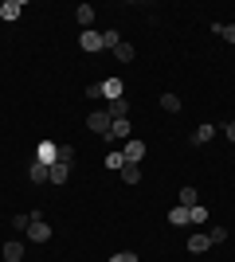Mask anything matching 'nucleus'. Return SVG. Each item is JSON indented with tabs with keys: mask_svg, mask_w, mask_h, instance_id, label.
Listing matches in <instances>:
<instances>
[{
	"mask_svg": "<svg viewBox=\"0 0 235 262\" xmlns=\"http://www.w3.org/2000/svg\"><path fill=\"white\" fill-rule=\"evenodd\" d=\"M28 239H32V243H47V239H51V227H47L44 211H32V227H28Z\"/></svg>",
	"mask_w": 235,
	"mask_h": 262,
	"instance_id": "1",
	"label": "nucleus"
},
{
	"mask_svg": "<svg viewBox=\"0 0 235 262\" xmlns=\"http://www.w3.org/2000/svg\"><path fill=\"white\" fill-rule=\"evenodd\" d=\"M110 125H114V118L106 114V110H94V114L87 118V129L98 133V137H106V133H110Z\"/></svg>",
	"mask_w": 235,
	"mask_h": 262,
	"instance_id": "2",
	"label": "nucleus"
},
{
	"mask_svg": "<svg viewBox=\"0 0 235 262\" xmlns=\"http://www.w3.org/2000/svg\"><path fill=\"white\" fill-rule=\"evenodd\" d=\"M122 157H125V164H137L141 157H145V141H125L122 145Z\"/></svg>",
	"mask_w": 235,
	"mask_h": 262,
	"instance_id": "3",
	"label": "nucleus"
},
{
	"mask_svg": "<svg viewBox=\"0 0 235 262\" xmlns=\"http://www.w3.org/2000/svg\"><path fill=\"white\" fill-rule=\"evenodd\" d=\"M102 98H110V102L125 98V86H122V78H106V82H102Z\"/></svg>",
	"mask_w": 235,
	"mask_h": 262,
	"instance_id": "4",
	"label": "nucleus"
},
{
	"mask_svg": "<svg viewBox=\"0 0 235 262\" xmlns=\"http://www.w3.org/2000/svg\"><path fill=\"white\" fill-rule=\"evenodd\" d=\"M78 47H82V51H102V32H94V28L82 32L78 35Z\"/></svg>",
	"mask_w": 235,
	"mask_h": 262,
	"instance_id": "5",
	"label": "nucleus"
},
{
	"mask_svg": "<svg viewBox=\"0 0 235 262\" xmlns=\"http://www.w3.org/2000/svg\"><path fill=\"white\" fill-rule=\"evenodd\" d=\"M47 168H51V164H44L39 157H35V161L28 164V180H32V184H44V180H47Z\"/></svg>",
	"mask_w": 235,
	"mask_h": 262,
	"instance_id": "6",
	"label": "nucleus"
},
{
	"mask_svg": "<svg viewBox=\"0 0 235 262\" xmlns=\"http://www.w3.org/2000/svg\"><path fill=\"white\" fill-rule=\"evenodd\" d=\"M67 176H71V164H51V168H47V180H51V184H67Z\"/></svg>",
	"mask_w": 235,
	"mask_h": 262,
	"instance_id": "7",
	"label": "nucleus"
},
{
	"mask_svg": "<svg viewBox=\"0 0 235 262\" xmlns=\"http://www.w3.org/2000/svg\"><path fill=\"white\" fill-rule=\"evenodd\" d=\"M75 20L82 24V32H90V24H94V8H90V4H78V8H75Z\"/></svg>",
	"mask_w": 235,
	"mask_h": 262,
	"instance_id": "8",
	"label": "nucleus"
},
{
	"mask_svg": "<svg viewBox=\"0 0 235 262\" xmlns=\"http://www.w3.org/2000/svg\"><path fill=\"white\" fill-rule=\"evenodd\" d=\"M20 12H24V4H20V0H4V4H0V16H4V20H16V16H20Z\"/></svg>",
	"mask_w": 235,
	"mask_h": 262,
	"instance_id": "9",
	"label": "nucleus"
},
{
	"mask_svg": "<svg viewBox=\"0 0 235 262\" xmlns=\"http://www.w3.org/2000/svg\"><path fill=\"white\" fill-rule=\"evenodd\" d=\"M106 137H114V141H122V137H130V118H118L110 125V133H106Z\"/></svg>",
	"mask_w": 235,
	"mask_h": 262,
	"instance_id": "10",
	"label": "nucleus"
},
{
	"mask_svg": "<svg viewBox=\"0 0 235 262\" xmlns=\"http://www.w3.org/2000/svg\"><path fill=\"white\" fill-rule=\"evenodd\" d=\"M208 247H212V239H208V231H204V235H192V239H188V251H192V254H204Z\"/></svg>",
	"mask_w": 235,
	"mask_h": 262,
	"instance_id": "11",
	"label": "nucleus"
},
{
	"mask_svg": "<svg viewBox=\"0 0 235 262\" xmlns=\"http://www.w3.org/2000/svg\"><path fill=\"white\" fill-rule=\"evenodd\" d=\"M106 114H110L114 121H118V118H125V114H130V98H118V102H110V106H106Z\"/></svg>",
	"mask_w": 235,
	"mask_h": 262,
	"instance_id": "12",
	"label": "nucleus"
},
{
	"mask_svg": "<svg viewBox=\"0 0 235 262\" xmlns=\"http://www.w3.org/2000/svg\"><path fill=\"white\" fill-rule=\"evenodd\" d=\"M168 223H173V227H188V223H192L188 208H173V211H168Z\"/></svg>",
	"mask_w": 235,
	"mask_h": 262,
	"instance_id": "13",
	"label": "nucleus"
},
{
	"mask_svg": "<svg viewBox=\"0 0 235 262\" xmlns=\"http://www.w3.org/2000/svg\"><path fill=\"white\" fill-rule=\"evenodd\" d=\"M55 153H59V149H55V145H51V141H44V145H39V149H35V157H39V161H44V164H55Z\"/></svg>",
	"mask_w": 235,
	"mask_h": 262,
	"instance_id": "14",
	"label": "nucleus"
},
{
	"mask_svg": "<svg viewBox=\"0 0 235 262\" xmlns=\"http://www.w3.org/2000/svg\"><path fill=\"white\" fill-rule=\"evenodd\" d=\"M24 258V243H4V262H20Z\"/></svg>",
	"mask_w": 235,
	"mask_h": 262,
	"instance_id": "15",
	"label": "nucleus"
},
{
	"mask_svg": "<svg viewBox=\"0 0 235 262\" xmlns=\"http://www.w3.org/2000/svg\"><path fill=\"white\" fill-rule=\"evenodd\" d=\"M216 137V125H200V129L192 133V145H204V141H212Z\"/></svg>",
	"mask_w": 235,
	"mask_h": 262,
	"instance_id": "16",
	"label": "nucleus"
},
{
	"mask_svg": "<svg viewBox=\"0 0 235 262\" xmlns=\"http://www.w3.org/2000/svg\"><path fill=\"white\" fill-rule=\"evenodd\" d=\"M200 196H196V188H180V208H196Z\"/></svg>",
	"mask_w": 235,
	"mask_h": 262,
	"instance_id": "17",
	"label": "nucleus"
},
{
	"mask_svg": "<svg viewBox=\"0 0 235 262\" xmlns=\"http://www.w3.org/2000/svg\"><path fill=\"white\" fill-rule=\"evenodd\" d=\"M161 110L165 114H180V98L177 94H161Z\"/></svg>",
	"mask_w": 235,
	"mask_h": 262,
	"instance_id": "18",
	"label": "nucleus"
},
{
	"mask_svg": "<svg viewBox=\"0 0 235 262\" xmlns=\"http://www.w3.org/2000/svg\"><path fill=\"white\" fill-rule=\"evenodd\" d=\"M114 55H118V59H122V63H134V43H118V47H114Z\"/></svg>",
	"mask_w": 235,
	"mask_h": 262,
	"instance_id": "19",
	"label": "nucleus"
},
{
	"mask_svg": "<svg viewBox=\"0 0 235 262\" xmlns=\"http://www.w3.org/2000/svg\"><path fill=\"white\" fill-rule=\"evenodd\" d=\"M212 32H216V35H224L227 43H235V24H212Z\"/></svg>",
	"mask_w": 235,
	"mask_h": 262,
	"instance_id": "20",
	"label": "nucleus"
},
{
	"mask_svg": "<svg viewBox=\"0 0 235 262\" xmlns=\"http://www.w3.org/2000/svg\"><path fill=\"white\" fill-rule=\"evenodd\" d=\"M122 180H125V184H137V180H141V168H137V164H125V168H122Z\"/></svg>",
	"mask_w": 235,
	"mask_h": 262,
	"instance_id": "21",
	"label": "nucleus"
},
{
	"mask_svg": "<svg viewBox=\"0 0 235 262\" xmlns=\"http://www.w3.org/2000/svg\"><path fill=\"white\" fill-rule=\"evenodd\" d=\"M55 161H59V164H71V161H75V149H71V145H59Z\"/></svg>",
	"mask_w": 235,
	"mask_h": 262,
	"instance_id": "22",
	"label": "nucleus"
},
{
	"mask_svg": "<svg viewBox=\"0 0 235 262\" xmlns=\"http://www.w3.org/2000/svg\"><path fill=\"white\" fill-rule=\"evenodd\" d=\"M106 168H114V172H122V168H125V157H122V153H110V157H106Z\"/></svg>",
	"mask_w": 235,
	"mask_h": 262,
	"instance_id": "23",
	"label": "nucleus"
},
{
	"mask_svg": "<svg viewBox=\"0 0 235 262\" xmlns=\"http://www.w3.org/2000/svg\"><path fill=\"white\" fill-rule=\"evenodd\" d=\"M188 219H192V223H208V208H200V204L188 208Z\"/></svg>",
	"mask_w": 235,
	"mask_h": 262,
	"instance_id": "24",
	"label": "nucleus"
},
{
	"mask_svg": "<svg viewBox=\"0 0 235 262\" xmlns=\"http://www.w3.org/2000/svg\"><path fill=\"white\" fill-rule=\"evenodd\" d=\"M12 227H16V231H28V227H32V211H28V215L20 211V215L12 219Z\"/></svg>",
	"mask_w": 235,
	"mask_h": 262,
	"instance_id": "25",
	"label": "nucleus"
},
{
	"mask_svg": "<svg viewBox=\"0 0 235 262\" xmlns=\"http://www.w3.org/2000/svg\"><path fill=\"white\" fill-rule=\"evenodd\" d=\"M118 43H122V35H118V32H102V47H110V51H114Z\"/></svg>",
	"mask_w": 235,
	"mask_h": 262,
	"instance_id": "26",
	"label": "nucleus"
},
{
	"mask_svg": "<svg viewBox=\"0 0 235 262\" xmlns=\"http://www.w3.org/2000/svg\"><path fill=\"white\" fill-rule=\"evenodd\" d=\"M110 262H137V254H134V251H118Z\"/></svg>",
	"mask_w": 235,
	"mask_h": 262,
	"instance_id": "27",
	"label": "nucleus"
},
{
	"mask_svg": "<svg viewBox=\"0 0 235 262\" xmlns=\"http://www.w3.org/2000/svg\"><path fill=\"white\" fill-rule=\"evenodd\" d=\"M208 239H212V243H224L227 231H224V227H212V231H208Z\"/></svg>",
	"mask_w": 235,
	"mask_h": 262,
	"instance_id": "28",
	"label": "nucleus"
},
{
	"mask_svg": "<svg viewBox=\"0 0 235 262\" xmlns=\"http://www.w3.org/2000/svg\"><path fill=\"white\" fill-rule=\"evenodd\" d=\"M87 98H102V82H90V86H87Z\"/></svg>",
	"mask_w": 235,
	"mask_h": 262,
	"instance_id": "29",
	"label": "nucleus"
},
{
	"mask_svg": "<svg viewBox=\"0 0 235 262\" xmlns=\"http://www.w3.org/2000/svg\"><path fill=\"white\" fill-rule=\"evenodd\" d=\"M224 133H227V141L235 145V121H227V125H224Z\"/></svg>",
	"mask_w": 235,
	"mask_h": 262,
	"instance_id": "30",
	"label": "nucleus"
}]
</instances>
